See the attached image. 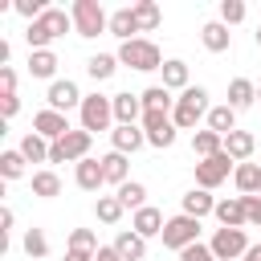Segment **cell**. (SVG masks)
I'll list each match as a JSON object with an SVG mask.
<instances>
[{"label": "cell", "mask_w": 261, "mask_h": 261, "mask_svg": "<svg viewBox=\"0 0 261 261\" xmlns=\"http://www.w3.org/2000/svg\"><path fill=\"white\" fill-rule=\"evenodd\" d=\"M73 29V16L65 12V8H49L45 16H37L29 29H24V41H29V49L37 53V49H49L57 37H65Z\"/></svg>", "instance_id": "obj_1"}, {"label": "cell", "mask_w": 261, "mask_h": 261, "mask_svg": "<svg viewBox=\"0 0 261 261\" xmlns=\"http://www.w3.org/2000/svg\"><path fill=\"white\" fill-rule=\"evenodd\" d=\"M208 90L204 86H188L179 98H175V110H171V122H175V130H192L200 118H208Z\"/></svg>", "instance_id": "obj_2"}, {"label": "cell", "mask_w": 261, "mask_h": 261, "mask_svg": "<svg viewBox=\"0 0 261 261\" xmlns=\"http://www.w3.org/2000/svg\"><path fill=\"white\" fill-rule=\"evenodd\" d=\"M69 16H73V33L86 37V41H94L98 33H110V16L98 0H73Z\"/></svg>", "instance_id": "obj_3"}, {"label": "cell", "mask_w": 261, "mask_h": 261, "mask_svg": "<svg viewBox=\"0 0 261 261\" xmlns=\"http://www.w3.org/2000/svg\"><path fill=\"white\" fill-rule=\"evenodd\" d=\"M118 61H122V65H130V69H139V73L163 69V53H159V45H155V41H147V37L122 41V49H118Z\"/></svg>", "instance_id": "obj_4"}, {"label": "cell", "mask_w": 261, "mask_h": 261, "mask_svg": "<svg viewBox=\"0 0 261 261\" xmlns=\"http://www.w3.org/2000/svg\"><path fill=\"white\" fill-rule=\"evenodd\" d=\"M90 143H94V135L77 126L49 147V163H82V159H90Z\"/></svg>", "instance_id": "obj_5"}, {"label": "cell", "mask_w": 261, "mask_h": 261, "mask_svg": "<svg viewBox=\"0 0 261 261\" xmlns=\"http://www.w3.org/2000/svg\"><path fill=\"white\" fill-rule=\"evenodd\" d=\"M77 114H82V130H106L110 122H114V102L106 98V94H90V98H82V106H77Z\"/></svg>", "instance_id": "obj_6"}, {"label": "cell", "mask_w": 261, "mask_h": 261, "mask_svg": "<svg viewBox=\"0 0 261 261\" xmlns=\"http://www.w3.org/2000/svg\"><path fill=\"white\" fill-rule=\"evenodd\" d=\"M200 241V220L196 216H167V224H163V245L167 249H175V253H184L188 245H196Z\"/></svg>", "instance_id": "obj_7"}, {"label": "cell", "mask_w": 261, "mask_h": 261, "mask_svg": "<svg viewBox=\"0 0 261 261\" xmlns=\"http://www.w3.org/2000/svg\"><path fill=\"white\" fill-rule=\"evenodd\" d=\"M228 171H237V163H232L228 151H220V155H212V159H200V163H196V188L212 192V188H220V184L228 179Z\"/></svg>", "instance_id": "obj_8"}, {"label": "cell", "mask_w": 261, "mask_h": 261, "mask_svg": "<svg viewBox=\"0 0 261 261\" xmlns=\"http://www.w3.org/2000/svg\"><path fill=\"white\" fill-rule=\"evenodd\" d=\"M208 249H212L216 261H237V257L249 253V237H245V228H216Z\"/></svg>", "instance_id": "obj_9"}, {"label": "cell", "mask_w": 261, "mask_h": 261, "mask_svg": "<svg viewBox=\"0 0 261 261\" xmlns=\"http://www.w3.org/2000/svg\"><path fill=\"white\" fill-rule=\"evenodd\" d=\"M110 102H114V126H139L143 122V98L139 94L122 90V94H110Z\"/></svg>", "instance_id": "obj_10"}, {"label": "cell", "mask_w": 261, "mask_h": 261, "mask_svg": "<svg viewBox=\"0 0 261 261\" xmlns=\"http://www.w3.org/2000/svg\"><path fill=\"white\" fill-rule=\"evenodd\" d=\"M33 130H37L41 139L57 143V139H65L73 126H69V118H65L61 110H41V114H33Z\"/></svg>", "instance_id": "obj_11"}, {"label": "cell", "mask_w": 261, "mask_h": 261, "mask_svg": "<svg viewBox=\"0 0 261 261\" xmlns=\"http://www.w3.org/2000/svg\"><path fill=\"white\" fill-rule=\"evenodd\" d=\"M49 110H73V106H82V90L69 82V77H57V82H49Z\"/></svg>", "instance_id": "obj_12"}, {"label": "cell", "mask_w": 261, "mask_h": 261, "mask_svg": "<svg viewBox=\"0 0 261 261\" xmlns=\"http://www.w3.org/2000/svg\"><path fill=\"white\" fill-rule=\"evenodd\" d=\"M212 216L220 220V228H245V224H249V216H245V196L216 200V212H212Z\"/></svg>", "instance_id": "obj_13"}, {"label": "cell", "mask_w": 261, "mask_h": 261, "mask_svg": "<svg viewBox=\"0 0 261 261\" xmlns=\"http://www.w3.org/2000/svg\"><path fill=\"white\" fill-rule=\"evenodd\" d=\"M73 179H77V188H82V192H98V188L106 184L102 159H82V163H73Z\"/></svg>", "instance_id": "obj_14"}, {"label": "cell", "mask_w": 261, "mask_h": 261, "mask_svg": "<svg viewBox=\"0 0 261 261\" xmlns=\"http://www.w3.org/2000/svg\"><path fill=\"white\" fill-rule=\"evenodd\" d=\"M163 224H167V220H163V212H159V208H151V204H147V208H139V212H135V220H130V228H135L143 241H147V237H163Z\"/></svg>", "instance_id": "obj_15"}, {"label": "cell", "mask_w": 261, "mask_h": 261, "mask_svg": "<svg viewBox=\"0 0 261 261\" xmlns=\"http://www.w3.org/2000/svg\"><path fill=\"white\" fill-rule=\"evenodd\" d=\"M110 143H114L118 155H135V151L147 143V135H143V126H114V130H110Z\"/></svg>", "instance_id": "obj_16"}, {"label": "cell", "mask_w": 261, "mask_h": 261, "mask_svg": "<svg viewBox=\"0 0 261 261\" xmlns=\"http://www.w3.org/2000/svg\"><path fill=\"white\" fill-rule=\"evenodd\" d=\"M232 184L241 196H261V163H237Z\"/></svg>", "instance_id": "obj_17"}, {"label": "cell", "mask_w": 261, "mask_h": 261, "mask_svg": "<svg viewBox=\"0 0 261 261\" xmlns=\"http://www.w3.org/2000/svg\"><path fill=\"white\" fill-rule=\"evenodd\" d=\"M114 249H118L122 261H143V257H147V241H143L135 228H122V232L114 237Z\"/></svg>", "instance_id": "obj_18"}, {"label": "cell", "mask_w": 261, "mask_h": 261, "mask_svg": "<svg viewBox=\"0 0 261 261\" xmlns=\"http://www.w3.org/2000/svg\"><path fill=\"white\" fill-rule=\"evenodd\" d=\"M200 41H204V49H208V53H224V49L232 45V33H228V24L208 20V24L200 29Z\"/></svg>", "instance_id": "obj_19"}, {"label": "cell", "mask_w": 261, "mask_h": 261, "mask_svg": "<svg viewBox=\"0 0 261 261\" xmlns=\"http://www.w3.org/2000/svg\"><path fill=\"white\" fill-rule=\"evenodd\" d=\"M253 147H257L253 130H232V135H224V151L232 155V163H249Z\"/></svg>", "instance_id": "obj_20"}, {"label": "cell", "mask_w": 261, "mask_h": 261, "mask_svg": "<svg viewBox=\"0 0 261 261\" xmlns=\"http://www.w3.org/2000/svg\"><path fill=\"white\" fill-rule=\"evenodd\" d=\"M253 102H257V86L249 77H232L228 82V106L232 110H249Z\"/></svg>", "instance_id": "obj_21"}, {"label": "cell", "mask_w": 261, "mask_h": 261, "mask_svg": "<svg viewBox=\"0 0 261 261\" xmlns=\"http://www.w3.org/2000/svg\"><path fill=\"white\" fill-rule=\"evenodd\" d=\"M192 151L200 155V159H212V155H220L224 151V135H216V130H192Z\"/></svg>", "instance_id": "obj_22"}, {"label": "cell", "mask_w": 261, "mask_h": 261, "mask_svg": "<svg viewBox=\"0 0 261 261\" xmlns=\"http://www.w3.org/2000/svg\"><path fill=\"white\" fill-rule=\"evenodd\" d=\"M49 147H53L49 139H41L37 130H29V135L20 139V147H16V151H20L29 163H49Z\"/></svg>", "instance_id": "obj_23"}, {"label": "cell", "mask_w": 261, "mask_h": 261, "mask_svg": "<svg viewBox=\"0 0 261 261\" xmlns=\"http://www.w3.org/2000/svg\"><path fill=\"white\" fill-rule=\"evenodd\" d=\"M208 212H216V200H212L204 188H192V192L184 196V216H196V220H204Z\"/></svg>", "instance_id": "obj_24"}, {"label": "cell", "mask_w": 261, "mask_h": 261, "mask_svg": "<svg viewBox=\"0 0 261 261\" xmlns=\"http://www.w3.org/2000/svg\"><path fill=\"white\" fill-rule=\"evenodd\" d=\"M57 65H61V61H57L53 49H37V53H29V73H33V77H53ZM53 82H57V77H53Z\"/></svg>", "instance_id": "obj_25"}, {"label": "cell", "mask_w": 261, "mask_h": 261, "mask_svg": "<svg viewBox=\"0 0 261 261\" xmlns=\"http://www.w3.org/2000/svg\"><path fill=\"white\" fill-rule=\"evenodd\" d=\"M130 12H135V20H139V33H151V29H159V20H163V12H159L155 0H139V4H130Z\"/></svg>", "instance_id": "obj_26"}, {"label": "cell", "mask_w": 261, "mask_h": 261, "mask_svg": "<svg viewBox=\"0 0 261 261\" xmlns=\"http://www.w3.org/2000/svg\"><path fill=\"white\" fill-rule=\"evenodd\" d=\"M135 33H139V20H135V12H130V8H118V12H110V37L135 41Z\"/></svg>", "instance_id": "obj_27"}, {"label": "cell", "mask_w": 261, "mask_h": 261, "mask_svg": "<svg viewBox=\"0 0 261 261\" xmlns=\"http://www.w3.org/2000/svg\"><path fill=\"white\" fill-rule=\"evenodd\" d=\"M139 98H143V110H167V114L175 110V98H171L167 86H147Z\"/></svg>", "instance_id": "obj_28"}, {"label": "cell", "mask_w": 261, "mask_h": 261, "mask_svg": "<svg viewBox=\"0 0 261 261\" xmlns=\"http://www.w3.org/2000/svg\"><path fill=\"white\" fill-rule=\"evenodd\" d=\"M208 130H216V135H232L237 130V110L224 102V106H212L208 110Z\"/></svg>", "instance_id": "obj_29"}, {"label": "cell", "mask_w": 261, "mask_h": 261, "mask_svg": "<svg viewBox=\"0 0 261 261\" xmlns=\"http://www.w3.org/2000/svg\"><path fill=\"white\" fill-rule=\"evenodd\" d=\"M102 171H106V184H126V171H130V159L126 155H118V151H110V155H102Z\"/></svg>", "instance_id": "obj_30"}, {"label": "cell", "mask_w": 261, "mask_h": 261, "mask_svg": "<svg viewBox=\"0 0 261 261\" xmlns=\"http://www.w3.org/2000/svg\"><path fill=\"white\" fill-rule=\"evenodd\" d=\"M122 212H126V204H122L118 196H98V200H94V216H98L102 224H118Z\"/></svg>", "instance_id": "obj_31"}, {"label": "cell", "mask_w": 261, "mask_h": 261, "mask_svg": "<svg viewBox=\"0 0 261 261\" xmlns=\"http://www.w3.org/2000/svg\"><path fill=\"white\" fill-rule=\"evenodd\" d=\"M118 65H122V61H118L114 53H94V57L86 61V73H90L94 82H106V77H110V73H114Z\"/></svg>", "instance_id": "obj_32"}, {"label": "cell", "mask_w": 261, "mask_h": 261, "mask_svg": "<svg viewBox=\"0 0 261 261\" xmlns=\"http://www.w3.org/2000/svg\"><path fill=\"white\" fill-rule=\"evenodd\" d=\"M163 86L167 90H188V61H179V57H171V61H163Z\"/></svg>", "instance_id": "obj_33"}, {"label": "cell", "mask_w": 261, "mask_h": 261, "mask_svg": "<svg viewBox=\"0 0 261 261\" xmlns=\"http://www.w3.org/2000/svg\"><path fill=\"white\" fill-rule=\"evenodd\" d=\"M33 196H41V200H53V196H61V179H57V171H33Z\"/></svg>", "instance_id": "obj_34"}, {"label": "cell", "mask_w": 261, "mask_h": 261, "mask_svg": "<svg viewBox=\"0 0 261 261\" xmlns=\"http://www.w3.org/2000/svg\"><path fill=\"white\" fill-rule=\"evenodd\" d=\"M114 196H118L126 208H135V212H139V208H147V188H143L139 179H126V184H122Z\"/></svg>", "instance_id": "obj_35"}, {"label": "cell", "mask_w": 261, "mask_h": 261, "mask_svg": "<svg viewBox=\"0 0 261 261\" xmlns=\"http://www.w3.org/2000/svg\"><path fill=\"white\" fill-rule=\"evenodd\" d=\"M24 163H29V159H24L20 151H0V175H4L8 184L24 175Z\"/></svg>", "instance_id": "obj_36"}, {"label": "cell", "mask_w": 261, "mask_h": 261, "mask_svg": "<svg viewBox=\"0 0 261 261\" xmlns=\"http://www.w3.org/2000/svg\"><path fill=\"white\" fill-rule=\"evenodd\" d=\"M65 249H77V253H98L102 245H98V232H94V228H73Z\"/></svg>", "instance_id": "obj_37"}, {"label": "cell", "mask_w": 261, "mask_h": 261, "mask_svg": "<svg viewBox=\"0 0 261 261\" xmlns=\"http://www.w3.org/2000/svg\"><path fill=\"white\" fill-rule=\"evenodd\" d=\"M24 253H29L33 261L45 257V253H49V237H45L41 228H29V232H24Z\"/></svg>", "instance_id": "obj_38"}, {"label": "cell", "mask_w": 261, "mask_h": 261, "mask_svg": "<svg viewBox=\"0 0 261 261\" xmlns=\"http://www.w3.org/2000/svg\"><path fill=\"white\" fill-rule=\"evenodd\" d=\"M245 0H220V24H241L245 20Z\"/></svg>", "instance_id": "obj_39"}, {"label": "cell", "mask_w": 261, "mask_h": 261, "mask_svg": "<svg viewBox=\"0 0 261 261\" xmlns=\"http://www.w3.org/2000/svg\"><path fill=\"white\" fill-rule=\"evenodd\" d=\"M143 135H155V130H163V126H171V114L167 110H143Z\"/></svg>", "instance_id": "obj_40"}, {"label": "cell", "mask_w": 261, "mask_h": 261, "mask_svg": "<svg viewBox=\"0 0 261 261\" xmlns=\"http://www.w3.org/2000/svg\"><path fill=\"white\" fill-rule=\"evenodd\" d=\"M12 8H16V12H20V16L29 20V24H33L37 16H45V12H49V8H45V0H16Z\"/></svg>", "instance_id": "obj_41"}, {"label": "cell", "mask_w": 261, "mask_h": 261, "mask_svg": "<svg viewBox=\"0 0 261 261\" xmlns=\"http://www.w3.org/2000/svg\"><path fill=\"white\" fill-rule=\"evenodd\" d=\"M179 261H216V257H212V249H208V245H200V241H196V245H188V249L179 253Z\"/></svg>", "instance_id": "obj_42"}, {"label": "cell", "mask_w": 261, "mask_h": 261, "mask_svg": "<svg viewBox=\"0 0 261 261\" xmlns=\"http://www.w3.org/2000/svg\"><path fill=\"white\" fill-rule=\"evenodd\" d=\"M147 143H151V147H159V151H163V147H171V143H175V122H171V126H163V130H155V135H147Z\"/></svg>", "instance_id": "obj_43"}, {"label": "cell", "mask_w": 261, "mask_h": 261, "mask_svg": "<svg viewBox=\"0 0 261 261\" xmlns=\"http://www.w3.org/2000/svg\"><path fill=\"white\" fill-rule=\"evenodd\" d=\"M245 216L253 228H261V196H245Z\"/></svg>", "instance_id": "obj_44"}, {"label": "cell", "mask_w": 261, "mask_h": 261, "mask_svg": "<svg viewBox=\"0 0 261 261\" xmlns=\"http://www.w3.org/2000/svg\"><path fill=\"white\" fill-rule=\"evenodd\" d=\"M0 94H16V69L0 65Z\"/></svg>", "instance_id": "obj_45"}, {"label": "cell", "mask_w": 261, "mask_h": 261, "mask_svg": "<svg viewBox=\"0 0 261 261\" xmlns=\"http://www.w3.org/2000/svg\"><path fill=\"white\" fill-rule=\"evenodd\" d=\"M16 110H20V98H16V94H0V114H4V118H12Z\"/></svg>", "instance_id": "obj_46"}, {"label": "cell", "mask_w": 261, "mask_h": 261, "mask_svg": "<svg viewBox=\"0 0 261 261\" xmlns=\"http://www.w3.org/2000/svg\"><path fill=\"white\" fill-rule=\"evenodd\" d=\"M94 261H122V257H118V249H114V245H102Z\"/></svg>", "instance_id": "obj_47"}, {"label": "cell", "mask_w": 261, "mask_h": 261, "mask_svg": "<svg viewBox=\"0 0 261 261\" xmlns=\"http://www.w3.org/2000/svg\"><path fill=\"white\" fill-rule=\"evenodd\" d=\"M98 253H77V249H65V257L61 261H94Z\"/></svg>", "instance_id": "obj_48"}, {"label": "cell", "mask_w": 261, "mask_h": 261, "mask_svg": "<svg viewBox=\"0 0 261 261\" xmlns=\"http://www.w3.org/2000/svg\"><path fill=\"white\" fill-rule=\"evenodd\" d=\"M245 261H261V245H249V253H245Z\"/></svg>", "instance_id": "obj_49"}, {"label": "cell", "mask_w": 261, "mask_h": 261, "mask_svg": "<svg viewBox=\"0 0 261 261\" xmlns=\"http://www.w3.org/2000/svg\"><path fill=\"white\" fill-rule=\"evenodd\" d=\"M253 37H257V45H261V24H257V33H253Z\"/></svg>", "instance_id": "obj_50"}, {"label": "cell", "mask_w": 261, "mask_h": 261, "mask_svg": "<svg viewBox=\"0 0 261 261\" xmlns=\"http://www.w3.org/2000/svg\"><path fill=\"white\" fill-rule=\"evenodd\" d=\"M257 102H261V86H257Z\"/></svg>", "instance_id": "obj_51"}]
</instances>
